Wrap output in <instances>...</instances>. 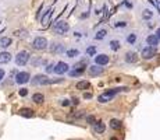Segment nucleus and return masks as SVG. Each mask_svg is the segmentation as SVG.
I'll return each mask as SVG.
<instances>
[{"instance_id": "obj_36", "label": "nucleus", "mask_w": 160, "mask_h": 140, "mask_svg": "<svg viewBox=\"0 0 160 140\" xmlns=\"http://www.w3.org/2000/svg\"><path fill=\"white\" fill-rule=\"evenodd\" d=\"M61 105L67 107V105H70V101H68V100H63V101H61Z\"/></svg>"}, {"instance_id": "obj_27", "label": "nucleus", "mask_w": 160, "mask_h": 140, "mask_svg": "<svg viewBox=\"0 0 160 140\" xmlns=\"http://www.w3.org/2000/svg\"><path fill=\"white\" fill-rule=\"evenodd\" d=\"M152 17H153V11L149 9H145L143 11H142V19L143 20H150Z\"/></svg>"}, {"instance_id": "obj_37", "label": "nucleus", "mask_w": 160, "mask_h": 140, "mask_svg": "<svg viewBox=\"0 0 160 140\" xmlns=\"http://www.w3.org/2000/svg\"><path fill=\"white\" fill-rule=\"evenodd\" d=\"M84 98H88V100H89V98H92V94H91V93H85Z\"/></svg>"}, {"instance_id": "obj_9", "label": "nucleus", "mask_w": 160, "mask_h": 140, "mask_svg": "<svg viewBox=\"0 0 160 140\" xmlns=\"http://www.w3.org/2000/svg\"><path fill=\"white\" fill-rule=\"evenodd\" d=\"M93 62H95V64H97V66H106V64L110 62V58L106 53H97L96 56L93 58Z\"/></svg>"}, {"instance_id": "obj_29", "label": "nucleus", "mask_w": 160, "mask_h": 140, "mask_svg": "<svg viewBox=\"0 0 160 140\" xmlns=\"http://www.w3.org/2000/svg\"><path fill=\"white\" fill-rule=\"evenodd\" d=\"M43 100H45V97H43L42 94H39V93H36V94H33V95H32V101H35L36 104L43 102Z\"/></svg>"}, {"instance_id": "obj_5", "label": "nucleus", "mask_w": 160, "mask_h": 140, "mask_svg": "<svg viewBox=\"0 0 160 140\" xmlns=\"http://www.w3.org/2000/svg\"><path fill=\"white\" fill-rule=\"evenodd\" d=\"M28 60H29V53L27 51H20L14 58V62L17 66H25L28 63Z\"/></svg>"}, {"instance_id": "obj_30", "label": "nucleus", "mask_w": 160, "mask_h": 140, "mask_svg": "<svg viewBox=\"0 0 160 140\" xmlns=\"http://www.w3.org/2000/svg\"><path fill=\"white\" fill-rule=\"evenodd\" d=\"M51 10H53V7H49V9L45 11V14H43V17H42V23H43V24H46V21L49 20V17H50V14H51Z\"/></svg>"}, {"instance_id": "obj_7", "label": "nucleus", "mask_w": 160, "mask_h": 140, "mask_svg": "<svg viewBox=\"0 0 160 140\" xmlns=\"http://www.w3.org/2000/svg\"><path fill=\"white\" fill-rule=\"evenodd\" d=\"M66 73H70V64L66 63V62H59L56 63V67H55V74H66Z\"/></svg>"}, {"instance_id": "obj_23", "label": "nucleus", "mask_w": 160, "mask_h": 140, "mask_svg": "<svg viewBox=\"0 0 160 140\" xmlns=\"http://www.w3.org/2000/svg\"><path fill=\"white\" fill-rule=\"evenodd\" d=\"M31 63H32L35 67H38V66H39V64H42V66H45V64H46V66H48V64H49L46 59H40V58H35L32 62H31Z\"/></svg>"}, {"instance_id": "obj_39", "label": "nucleus", "mask_w": 160, "mask_h": 140, "mask_svg": "<svg viewBox=\"0 0 160 140\" xmlns=\"http://www.w3.org/2000/svg\"><path fill=\"white\" fill-rule=\"evenodd\" d=\"M113 140H116V139H113Z\"/></svg>"}, {"instance_id": "obj_19", "label": "nucleus", "mask_w": 160, "mask_h": 140, "mask_svg": "<svg viewBox=\"0 0 160 140\" xmlns=\"http://www.w3.org/2000/svg\"><path fill=\"white\" fill-rule=\"evenodd\" d=\"M125 41H127V43H130V45H135L136 41H138V34H136V32L128 34L127 38H125Z\"/></svg>"}, {"instance_id": "obj_16", "label": "nucleus", "mask_w": 160, "mask_h": 140, "mask_svg": "<svg viewBox=\"0 0 160 140\" xmlns=\"http://www.w3.org/2000/svg\"><path fill=\"white\" fill-rule=\"evenodd\" d=\"M159 38L156 37V34H152V35H149L148 38H146V43H148V46H153V48H156L157 45H159Z\"/></svg>"}, {"instance_id": "obj_14", "label": "nucleus", "mask_w": 160, "mask_h": 140, "mask_svg": "<svg viewBox=\"0 0 160 140\" xmlns=\"http://www.w3.org/2000/svg\"><path fill=\"white\" fill-rule=\"evenodd\" d=\"M107 34H109V32H107L106 28H100V30H97L96 34L93 35V39L95 41H103L106 37H107Z\"/></svg>"}, {"instance_id": "obj_13", "label": "nucleus", "mask_w": 160, "mask_h": 140, "mask_svg": "<svg viewBox=\"0 0 160 140\" xmlns=\"http://www.w3.org/2000/svg\"><path fill=\"white\" fill-rule=\"evenodd\" d=\"M88 72H89L91 76H100L103 73V67L97 66V64H92V66L88 67Z\"/></svg>"}, {"instance_id": "obj_3", "label": "nucleus", "mask_w": 160, "mask_h": 140, "mask_svg": "<svg viewBox=\"0 0 160 140\" xmlns=\"http://www.w3.org/2000/svg\"><path fill=\"white\" fill-rule=\"evenodd\" d=\"M121 90H124V89H112V90H109V91H105L103 94H100L99 97H97V101H99L100 104L109 102V101H112L113 98H114V95L117 94V93H120Z\"/></svg>"}, {"instance_id": "obj_6", "label": "nucleus", "mask_w": 160, "mask_h": 140, "mask_svg": "<svg viewBox=\"0 0 160 140\" xmlns=\"http://www.w3.org/2000/svg\"><path fill=\"white\" fill-rule=\"evenodd\" d=\"M48 39L46 38H43V37H36L35 39H33V42H32V46L36 51H43V49H46L48 48Z\"/></svg>"}, {"instance_id": "obj_34", "label": "nucleus", "mask_w": 160, "mask_h": 140, "mask_svg": "<svg viewBox=\"0 0 160 140\" xmlns=\"http://www.w3.org/2000/svg\"><path fill=\"white\" fill-rule=\"evenodd\" d=\"M125 25H127V23H124V21H118L117 24H116V27H125Z\"/></svg>"}, {"instance_id": "obj_1", "label": "nucleus", "mask_w": 160, "mask_h": 140, "mask_svg": "<svg viewBox=\"0 0 160 140\" xmlns=\"http://www.w3.org/2000/svg\"><path fill=\"white\" fill-rule=\"evenodd\" d=\"M86 66H88V58L86 59H82V60H79L78 63L74 64V70H70L68 76H71V77L81 76V74L85 72V67H86ZM88 67H89V66H88Z\"/></svg>"}, {"instance_id": "obj_4", "label": "nucleus", "mask_w": 160, "mask_h": 140, "mask_svg": "<svg viewBox=\"0 0 160 140\" xmlns=\"http://www.w3.org/2000/svg\"><path fill=\"white\" fill-rule=\"evenodd\" d=\"M53 31H55L56 34H59V35H64V34H67L70 31V24L66 20H59V21H56V24L53 25Z\"/></svg>"}, {"instance_id": "obj_2", "label": "nucleus", "mask_w": 160, "mask_h": 140, "mask_svg": "<svg viewBox=\"0 0 160 140\" xmlns=\"http://www.w3.org/2000/svg\"><path fill=\"white\" fill-rule=\"evenodd\" d=\"M57 81H61V80H53V79H49V77L45 76V74H36V76L31 80V84L46 85V84H51V83H57Z\"/></svg>"}, {"instance_id": "obj_17", "label": "nucleus", "mask_w": 160, "mask_h": 140, "mask_svg": "<svg viewBox=\"0 0 160 140\" xmlns=\"http://www.w3.org/2000/svg\"><path fill=\"white\" fill-rule=\"evenodd\" d=\"M79 55H81V51H79V49H75V48L67 49V52H66V56L70 59H77Z\"/></svg>"}, {"instance_id": "obj_33", "label": "nucleus", "mask_w": 160, "mask_h": 140, "mask_svg": "<svg viewBox=\"0 0 160 140\" xmlns=\"http://www.w3.org/2000/svg\"><path fill=\"white\" fill-rule=\"evenodd\" d=\"M4 76H6V72H4L3 69H0V81L4 79Z\"/></svg>"}, {"instance_id": "obj_20", "label": "nucleus", "mask_w": 160, "mask_h": 140, "mask_svg": "<svg viewBox=\"0 0 160 140\" xmlns=\"http://www.w3.org/2000/svg\"><path fill=\"white\" fill-rule=\"evenodd\" d=\"M11 38H9V37H3V38H0V48L2 49H6V48H9L10 45H11Z\"/></svg>"}, {"instance_id": "obj_38", "label": "nucleus", "mask_w": 160, "mask_h": 140, "mask_svg": "<svg viewBox=\"0 0 160 140\" xmlns=\"http://www.w3.org/2000/svg\"><path fill=\"white\" fill-rule=\"evenodd\" d=\"M156 37L160 39V28H157V30H156Z\"/></svg>"}, {"instance_id": "obj_25", "label": "nucleus", "mask_w": 160, "mask_h": 140, "mask_svg": "<svg viewBox=\"0 0 160 140\" xmlns=\"http://www.w3.org/2000/svg\"><path fill=\"white\" fill-rule=\"evenodd\" d=\"M121 126H123V123H121V121H118V119H112V121H110V128L112 129H116V130H117Z\"/></svg>"}, {"instance_id": "obj_35", "label": "nucleus", "mask_w": 160, "mask_h": 140, "mask_svg": "<svg viewBox=\"0 0 160 140\" xmlns=\"http://www.w3.org/2000/svg\"><path fill=\"white\" fill-rule=\"evenodd\" d=\"M86 121H88V122H91V123H93V125L96 123V122H95V118H93V116H88Z\"/></svg>"}, {"instance_id": "obj_10", "label": "nucleus", "mask_w": 160, "mask_h": 140, "mask_svg": "<svg viewBox=\"0 0 160 140\" xmlns=\"http://www.w3.org/2000/svg\"><path fill=\"white\" fill-rule=\"evenodd\" d=\"M50 51L53 52V53H57V55H60V53H64V52H67V48L64 43L61 42H51L50 43Z\"/></svg>"}, {"instance_id": "obj_11", "label": "nucleus", "mask_w": 160, "mask_h": 140, "mask_svg": "<svg viewBox=\"0 0 160 140\" xmlns=\"http://www.w3.org/2000/svg\"><path fill=\"white\" fill-rule=\"evenodd\" d=\"M73 35H74V39H75V41H82L84 38L88 37V32H86V30H85V28L78 27V28H75V30H74Z\"/></svg>"}, {"instance_id": "obj_18", "label": "nucleus", "mask_w": 160, "mask_h": 140, "mask_svg": "<svg viewBox=\"0 0 160 140\" xmlns=\"http://www.w3.org/2000/svg\"><path fill=\"white\" fill-rule=\"evenodd\" d=\"M125 62H127V63H135L136 60H138V55H136L135 52H127V53H125Z\"/></svg>"}, {"instance_id": "obj_8", "label": "nucleus", "mask_w": 160, "mask_h": 140, "mask_svg": "<svg viewBox=\"0 0 160 140\" xmlns=\"http://www.w3.org/2000/svg\"><path fill=\"white\" fill-rule=\"evenodd\" d=\"M31 80V74L28 72H18L15 74V83L17 84H27Z\"/></svg>"}, {"instance_id": "obj_22", "label": "nucleus", "mask_w": 160, "mask_h": 140, "mask_svg": "<svg viewBox=\"0 0 160 140\" xmlns=\"http://www.w3.org/2000/svg\"><path fill=\"white\" fill-rule=\"evenodd\" d=\"M105 129H106V126H105L103 122H96V123L93 125V130L96 132V133H103Z\"/></svg>"}, {"instance_id": "obj_24", "label": "nucleus", "mask_w": 160, "mask_h": 140, "mask_svg": "<svg viewBox=\"0 0 160 140\" xmlns=\"http://www.w3.org/2000/svg\"><path fill=\"white\" fill-rule=\"evenodd\" d=\"M86 89H89V81L82 80V81L77 83V90H86Z\"/></svg>"}, {"instance_id": "obj_15", "label": "nucleus", "mask_w": 160, "mask_h": 140, "mask_svg": "<svg viewBox=\"0 0 160 140\" xmlns=\"http://www.w3.org/2000/svg\"><path fill=\"white\" fill-rule=\"evenodd\" d=\"M11 60H13L11 53H9V52H0V64L10 63Z\"/></svg>"}, {"instance_id": "obj_26", "label": "nucleus", "mask_w": 160, "mask_h": 140, "mask_svg": "<svg viewBox=\"0 0 160 140\" xmlns=\"http://www.w3.org/2000/svg\"><path fill=\"white\" fill-rule=\"evenodd\" d=\"M20 115L25 116V118H31V116H33V111L29 109V108H24V109L20 111Z\"/></svg>"}, {"instance_id": "obj_21", "label": "nucleus", "mask_w": 160, "mask_h": 140, "mask_svg": "<svg viewBox=\"0 0 160 140\" xmlns=\"http://www.w3.org/2000/svg\"><path fill=\"white\" fill-rule=\"evenodd\" d=\"M85 53H86L88 56H96L97 55V46L96 45H91V46H88L86 49H85Z\"/></svg>"}, {"instance_id": "obj_32", "label": "nucleus", "mask_w": 160, "mask_h": 140, "mask_svg": "<svg viewBox=\"0 0 160 140\" xmlns=\"http://www.w3.org/2000/svg\"><path fill=\"white\" fill-rule=\"evenodd\" d=\"M18 94L21 95V97H25V95L28 94V90H27V89H20V90H18Z\"/></svg>"}, {"instance_id": "obj_12", "label": "nucleus", "mask_w": 160, "mask_h": 140, "mask_svg": "<svg viewBox=\"0 0 160 140\" xmlns=\"http://www.w3.org/2000/svg\"><path fill=\"white\" fill-rule=\"evenodd\" d=\"M154 55H156V48H153V46H145L142 49V58L143 59H152Z\"/></svg>"}, {"instance_id": "obj_31", "label": "nucleus", "mask_w": 160, "mask_h": 140, "mask_svg": "<svg viewBox=\"0 0 160 140\" xmlns=\"http://www.w3.org/2000/svg\"><path fill=\"white\" fill-rule=\"evenodd\" d=\"M55 67H56V63H49L48 66L45 67L46 73H55Z\"/></svg>"}, {"instance_id": "obj_28", "label": "nucleus", "mask_w": 160, "mask_h": 140, "mask_svg": "<svg viewBox=\"0 0 160 140\" xmlns=\"http://www.w3.org/2000/svg\"><path fill=\"white\" fill-rule=\"evenodd\" d=\"M110 49H112V51H118V49H120V41H117V39L110 41Z\"/></svg>"}]
</instances>
